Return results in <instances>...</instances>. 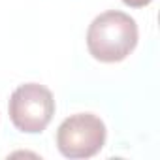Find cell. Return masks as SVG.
I'll list each match as a JSON object with an SVG mask.
<instances>
[{
    "instance_id": "7a4b0ae2",
    "label": "cell",
    "mask_w": 160,
    "mask_h": 160,
    "mask_svg": "<svg viewBox=\"0 0 160 160\" xmlns=\"http://www.w3.org/2000/svg\"><path fill=\"white\" fill-rule=\"evenodd\" d=\"M8 111L17 130L25 134H40L55 115V98L47 87L40 83H25L12 92Z\"/></svg>"
},
{
    "instance_id": "277c9868",
    "label": "cell",
    "mask_w": 160,
    "mask_h": 160,
    "mask_svg": "<svg viewBox=\"0 0 160 160\" xmlns=\"http://www.w3.org/2000/svg\"><path fill=\"white\" fill-rule=\"evenodd\" d=\"M122 2H124L126 6H130V8H143V6L151 4L152 0H122Z\"/></svg>"
},
{
    "instance_id": "6da1fadb",
    "label": "cell",
    "mask_w": 160,
    "mask_h": 160,
    "mask_svg": "<svg viewBox=\"0 0 160 160\" xmlns=\"http://www.w3.org/2000/svg\"><path fill=\"white\" fill-rule=\"evenodd\" d=\"M136 45L138 25L124 12H104L89 25L87 47L100 62H121L136 49Z\"/></svg>"
},
{
    "instance_id": "3957f363",
    "label": "cell",
    "mask_w": 160,
    "mask_h": 160,
    "mask_svg": "<svg viewBox=\"0 0 160 160\" xmlns=\"http://www.w3.org/2000/svg\"><path fill=\"white\" fill-rule=\"evenodd\" d=\"M106 143V124L92 113L64 119L57 130V147L66 158H91Z\"/></svg>"
}]
</instances>
